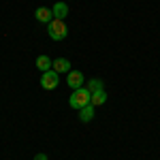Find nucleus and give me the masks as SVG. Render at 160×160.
Instances as JSON below:
<instances>
[{
    "instance_id": "f257e3e1",
    "label": "nucleus",
    "mask_w": 160,
    "mask_h": 160,
    "mask_svg": "<svg viewBox=\"0 0 160 160\" xmlns=\"http://www.w3.org/2000/svg\"><path fill=\"white\" fill-rule=\"evenodd\" d=\"M90 98H92V92L88 90L86 86L83 88H77L73 90V94H71V98H68V105H71V109H83L86 105H90Z\"/></svg>"
},
{
    "instance_id": "f03ea898",
    "label": "nucleus",
    "mask_w": 160,
    "mask_h": 160,
    "mask_svg": "<svg viewBox=\"0 0 160 160\" xmlns=\"http://www.w3.org/2000/svg\"><path fill=\"white\" fill-rule=\"evenodd\" d=\"M47 34L51 41H64L68 34V28L64 24V19H51L47 24Z\"/></svg>"
},
{
    "instance_id": "7ed1b4c3",
    "label": "nucleus",
    "mask_w": 160,
    "mask_h": 160,
    "mask_svg": "<svg viewBox=\"0 0 160 160\" xmlns=\"http://www.w3.org/2000/svg\"><path fill=\"white\" fill-rule=\"evenodd\" d=\"M58 81H60V75L56 73L53 68L41 75V88H43V90H53V88H58Z\"/></svg>"
},
{
    "instance_id": "20e7f679",
    "label": "nucleus",
    "mask_w": 160,
    "mask_h": 160,
    "mask_svg": "<svg viewBox=\"0 0 160 160\" xmlns=\"http://www.w3.org/2000/svg\"><path fill=\"white\" fill-rule=\"evenodd\" d=\"M83 81H86V77L81 71H71L68 77H66V83L71 90H77V88H83Z\"/></svg>"
},
{
    "instance_id": "39448f33",
    "label": "nucleus",
    "mask_w": 160,
    "mask_h": 160,
    "mask_svg": "<svg viewBox=\"0 0 160 160\" xmlns=\"http://www.w3.org/2000/svg\"><path fill=\"white\" fill-rule=\"evenodd\" d=\"M34 17H37V22H41V24H49L51 19H53V13L47 7H38L37 11H34Z\"/></svg>"
},
{
    "instance_id": "423d86ee",
    "label": "nucleus",
    "mask_w": 160,
    "mask_h": 160,
    "mask_svg": "<svg viewBox=\"0 0 160 160\" xmlns=\"http://www.w3.org/2000/svg\"><path fill=\"white\" fill-rule=\"evenodd\" d=\"M51 13H53V19H66L68 15V4L66 2H56L51 7Z\"/></svg>"
},
{
    "instance_id": "0eeeda50",
    "label": "nucleus",
    "mask_w": 160,
    "mask_h": 160,
    "mask_svg": "<svg viewBox=\"0 0 160 160\" xmlns=\"http://www.w3.org/2000/svg\"><path fill=\"white\" fill-rule=\"evenodd\" d=\"M56 73H71V62L68 58H58V60H53V66H51Z\"/></svg>"
},
{
    "instance_id": "6e6552de",
    "label": "nucleus",
    "mask_w": 160,
    "mask_h": 160,
    "mask_svg": "<svg viewBox=\"0 0 160 160\" xmlns=\"http://www.w3.org/2000/svg\"><path fill=\"white\" fill-rule=\"evenodd\" d=\"M51 66H53V60H51L49 56H38L37 58V68L41 71V73H47V71H51Z\"/></svg>"
},
{
    "instance_id": "1a4fd4ad",
    "label": "nucleus",
    "mask_w": 160,
    "mask_h": 160,
    "mask_svg": "<svg viewBox=\"0 0 160 160\" xmlns=\"http://www.w3.org/2000/svg\"><path fill=\"white\" fill-rule=\"evenodd\" d=\"M107 102V92L105 90H98V92H92V98H90V105H94V107H100V105H105Z\"/></svg>"
},
{
    "instance_id": "9d476101",
    "label": "nucleus",
    "mask_w": 160,
    "mask_h": 160,
    "mask_svg": "<svg viewBox=\"0 0 160 160\" xmlns=\"http://www.w3.org/2000/svg\"><path fill=\"white\" fill-rule=\"evenodd\" d=\"M79 120L81 122H92L94 120V105H86L83 109H79Z\"/></svg>"
},
{
    "instance_id": "9b49d317",
    "label": "nucleus",
    "mask_w": 160,
    "mask_h": 160,
    "mask_svg": "<svg viewBox=\"0 0 160 160\" xmlns=\"http://www.w3.org/2000/svg\"><path fill=\"white\" fill-rule=\"evenodd\" d=\"M86 88L90 90V92H98V90H105V83H102V79L94 77V79H90V81H88Z\"/></svg>"
},
{
    "instance_id": "f8f14e48",
    "label": "nucleus",
    "mask_w": 160,
    "mask_h": 160,
    "mask_svg": "<svg viewBox=\"0 0 160 160\" xmlns=\"http://www.w3.org/2000/svg\"><path fill=\"white\" fill-rule=\"evenodd\" d=\"M34 160H49V156H47V154H43V152H38L37 156H34Z\"/></svg>"
}]
</instances>
